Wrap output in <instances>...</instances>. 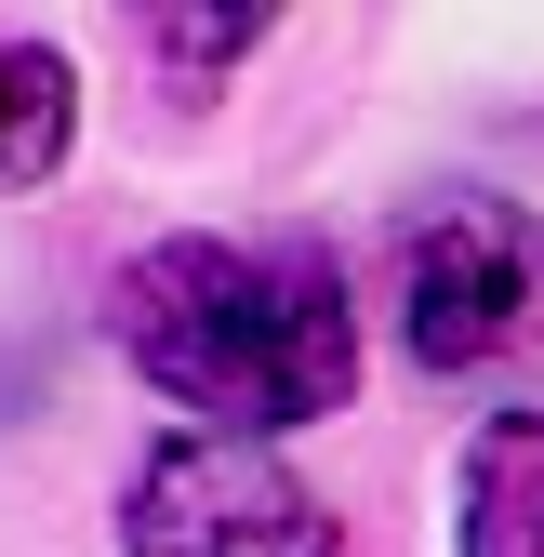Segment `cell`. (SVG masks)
Returning a JSON list of instances; mask_svg holds the SVG:
<instances>
[{
	"instance_id": "7a4b0ae2",
	"label": "cell",
	"mask_w": 544,
	"mask_h": 557,
	"mask_svg": "<svg viewBox=\"0 0 544 557\" xmlns=\"http://www.w3.org/2000/svg\"><path fill=\"white\" fill-rule=\"evenodd\" d=\"M398 332L425 372H492L544 345V226L518 199H438L398 239Z\"/></svg>"
},
{
	"instance_id": "5b68a950",
	"label": "cell",
	"mask_w": 544,
	"mask_h": 557,
	"mask_svg": "<svg viewBox=\"0 0 544 557\" xmlns=\"http://www.w3.org/2000/svg\"><path fill=\"white\" fill-rule=\"evenodd\" d=\"M66 120H81V94H66V66L40 40H0V186H40L66 160Z\"/></svg>"
},
{
	"instance_id": "8992f818",
	"label": "cell",
	"mask_w": 544,
	"mask_h": 557,
	"mask_svg": "<svg viewBox=\"0 0 544 557\" xmlns=\"http://www.w3.org/2000/svg\"><path fill=\"white\" fill-rule=\"evenodd\" d=\"M265 40V14H147V53H173V66H239Z\"/></svg>"
},
{
	"instance_id": "3957f363",
	"label": "cell",
	"mask_w": 544,
	"mask_h": 557,
	"mask_svg": "<svg viewBox=\"0 0 544 557\" xmlns=\"http://www.w3.org/2000/svg\"><path fill=\"white\" fill-rule=\"evenodd\" d=\"M120 557H346L332 505L252 438H160L120 492Z\"/></svg>"
},
{
	"instance_id": "277c9868",
	"label": "cell",
	"mask_w": 544,
	"mask_h": 557,
	"mask_svg": "<svg viewBox=\"0 0 544 557\" xmlns=\"http://www.w3.org/2000/svg\"><path fill=\"white\" fill-rule=\"evenodd\" d=\"M465 557H544V411H492L465 438Z\"/></svg>"
},
{
	"instance_id": "6da1fadb",
	"label": "cell",
	"mask_w": 544,
	"mask_h": 557,
	"mask_svg": "<svg viewBox=\"0 0 544 557\" xmlns=\"http://www.w3.org/2000/svg\"><path fill=\"white\" fill-rule=\"evenodd\" d=\"M107 332L199 438H280L359 398V306L306 239H160L107 278Z\"/></svg>"
}]
</instances>
